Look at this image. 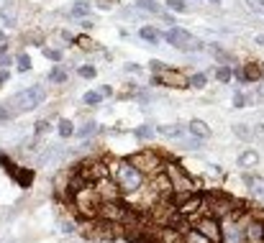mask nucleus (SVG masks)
<instances>
[{"label": "nucleus", "instance_id": "obj_26", "mask_svg": "<svg viewBox=\"0 0 264 243\" xmlns=\"http://www.w3.org/2000/svg\"><path fill=\"white\" fill-rule=\"evenodd\" d=\"M75 44H77L80 49H85V51H95V49H98V46H95V41L90 39V36H77Z\"/></svg>", "mask_w": 264, "mask_h": 243}, {"label": "nucleus", "instance_id": "obj_36", "mask_svg": "<svg viewBox=\"0 0 264 243\" xmlns=\"http://www.w3.org/2000/svg\"><path fill=\"white\" fill-rule=\"evenodd\" d=\"M136 136H139V138H151L154 136V128H151V125H141V128L136 131Z\"/></svg>", "mask_w": 264, "mask_h": 243}, {"label": "nucleus", "instance_id": "obj_23", "mask_svg": "<svg viewBox=\"0 0 264 243\" xmlns=\"http://www.w3.org/2000/svg\"><path fill=\"white\" fill-rule=\"evenodd\" d=\"M182 243H213V241H208L205 236H203V233H200V230H187L185 233V238H182Z\"/></svg>", "mask_w": 264, "mask_h": 243}, {"label": "nucleus", "instance_id": "obj_4", "mask_svg": "<svg viewBox=\"0 0 264 243\" xmlns=\"http://www.w3.org/2000/svg\"><path fill=\"white\" fill-rule=\"evenodd\" d=\"M162 39H165L167 44H172L175 49L180 51H187V54H198L203 51V41H198L193 33H187L185 29H177V26H172V29H167L165 33H162Z\"/></svg>", "mask_w": 264, "mask_h": 243}, {"label": "nucleus", "instance_id": "obj_22", "mask_svg": "<svg viewBox=\"0 0 264 243\" xmlns=\"http://www.w3.org/2000/svg\"><path fill=\"white\" fill-rule=\"evenodd\" d=\"M233 133H236L241 141H251V138H254V131L249 128L247 123H236V125H233Z\"/></svg>", "mask_w": 264, "mask_h": 243}, {"label": "nucleus", "instance_id": "obj_31", "mask_svg": "<svg viewBox=\"0 0 264 243\" xmlns=\"http://www.w3.org/2000/svg\"><path fill=\"white\" fill-rule=\"evenodd\" d=\"M0 18L5 21V26H16V13L11 8H0Z\"/></svg>", "mask_w": 264, "mask_h": 243}, {"label": "nucleus", "instance_id": "obj_47", "mask_svg": "<svg viewBox=\"0 0 264 243\" xmlns=\"http://www.w3.org/2000/svg\"><path fill=\"white\" fill-rule=\"evenodd\" d=\"M3 54H8V44H5V41L0 44V57H3Z\"/></svg>", "mask_w": 264, "mask_h": 243}, {"label": "nucleus", "instance_id": "obj_20", "mask_svg": "<svg viewBox=\"0 0 264 243\" xmlns=\"http://www.w3.org/2000/svg\"><path fill=\"white\" fill-rule=\"evenodd\" d=\"M57 131H59V136H62V138H69V136H75V123L67 121V118H62L59 125H57Z\"/></svg>", "mask_w": 264, "mask_h": 243}, {"label": "nucleus", "instance_id": "obj_2", "mask_svg": "<svg viewBox=\"0 0 264 243\" xmlns=\"http://www.w3.org/2000/svg\"><path fill=\"white\" fill-rule=\"evenodd\" d=\"M75 205L85 218H100L103 197H100L95 184H85V187H80V190H75Z\"/></svg>", "mask_w": 264, "mask_h": 243}, {"label": "nucleus", "instance_id": "obj_27", "mask_svg": "<svg viewBox=\"0 0 264 243\" xmlns=\"http://www.w3.org/2000/svg\"><path fill=\"white\" fill-rule=\"evenodd\" d=\"M208 85V75H203V72H195V75H190V87H205Z\"/></svg>", "mask_w": 264, "mask_h": 243}, {"label": "nucleus", "instance_id": "obj_25", "mask_svg": "<svg viewBox=\"0 0 264 243\" xmlns=\"http://www.w3.org/2000/svg\"><path fill=\"white\" fill-rule=\"evenodd\" d=\"M16 107L11 105V103H5V105H0V121H3V123H8V121H13L16 118Z\"/></svg>", "mask_w": 264, "mask_h": 243}, {"label": "nucleus", "instance_id": "obj_19", "mask_svg": "<svg viewBox=\"0 0 264 243\" xmlns=\"http://www.w3.org/2000/svg\"><path fill=\"white\" fill-rule=\"evenodd\" d=\"M49 79H51V82H57V85H65L67 82V69L62 64H54L51 72H49Z\"/></svg>", "mask_w": 264, "mask_h": 243}, {"label": "nucleus", "instance_id": "obj_15", "mask_svg": "<svg viewBox=\"0 0 264 243\" xmlns=\"http://www.w3.org/2000/svg\"><path fill=\"white\" fill-rule=\"evenodd\" d=\"M139 36H141V41L149 44V46H157V44L162 41V33L157 29H151V26H144V29L139 31Z\"/></svg>", "mask_w": 264, "mask_h": 243}, {"label": "nucleus", "instance_id": "obj_39", "mask_svg": "<svg viewBox=\"0 0 264 243\" xmlns=\"http://www.w3.org/2000/svg\"><path fill=\"white\" fill-rule=\"evenodd\" d=\"M11 61H13L11 54H3V57H0V69H8L11 67Z\"/></svg>", "mask_w": 264, "mask_h": 243}, {"label": "nucleus", "instance_id": "obj_41", "mask_svg": "<svg viewBox=\"0 0 264 243\" xmlns=\"http://www.w3.org/2000/svg\"><path fill=\"white\" fill-rule=\"evenodd\" d=\"M98 8H100V11H111L113 3H111V0H98Z\"/></svg>", "mask_w": 264, "mask_h": 243}, {"label": "nucleus", "instance_id": "obj_12", "mask_svg": "<svg viewBox=\"0 0 264 243\" xmlns=\"http://www.w3.org/2000/svg\"><path fill=\"white\" fill-rule=\"evenodd\" d=\"M187 133H193L195 138H211V125H208L205 121H200V118H193L187 123Z\"/></svg>", "mask_w": 264, "mask_h": 243}, {"label": "nucleus", "instance_id": "obj_45", "mask_svg": "<svg viewBox=\"0 0 264 243\" xmlns=\"http://www.w3.org/2000/svg\"><path fill=\"white\" fill-rule=\"evenodd\" d=\"M126 69H129L131 75H139V72H141V67H139V64H126Z\"/></svg>", "mask_w": 264, "mask_h": 243}, {"label": "nucleus", "instance_id": "obj_32", "mask_svg": "<svg viewBox=\"0 0 264 243\" xmlns=\"http://www.w3.org/2000/svg\"><path fill=\"white\" fill-rule=\"evenodd\" d=\"M90 13V3H75V5H72V15H80V18H82V15H87Z\"/></svg>", "mask_w": 264, "mask_h": 243}, {"label": "nucleus", "instance_id": "obj_17", "mask_svg": "<svg viewBox=\"0 0 264 243\" xmlns=\"http://www.w3.org/2000/svg\"><path fill=\"white\" fill-rule=\"evenodd\" d=\"M257 164H259V154H257V151H241V154H239V167L251 169Z\"/></svg>", "mask_w": 264, "mask_h": 243}, {"label": "nucleus", "instance_id": "obj_21", "mask_svg": "<svg viewBox=\"0 0 264 243\" xmlns=\"http://www.w3.org/2000/svg\"><path fill=\"white\" fill-rule=\"evenodd\" d=\"M215 79H218V82H221V85H226V82H231V79H233V69H231L229 64L218 67V69H215Z\"/></svg>", "mask_w": 264, "mask_h": 243}, {"label": "nucleus", "instance_id": "obj_13", "mask_svg": "<svg viewBox=\"0 0 264 243\" xmlns=\"http://www.w3.org/2000/svg\"><path fill=\"white\" fill-rule=\"evenodd\" d=\"M157 133H162L165 138H182V136H185V125H180V123L157 125Z\"/></svg>", "mask_w": 264, "mask_h": 243}, {"label": "nucleus", "instance_id": "obj_30", "mask_svg": "<svg viewBox=\"0 0 264 243\" xmlns=\"http://www.w3.org/2000/svg\"><path fill=\"white\" fill-rule=\"evenodd\" d=\"M77 75L82 77V79H93V77L98 75V72H95V67H93V64H82V67L77 69Z\"/></svg>", "mask_w": 264, "mask_h": 243}, {"label": "nucleus", "instance_id": "obj_14", "mask_svg": "<svg viewBox=\"0 0 264 243\" xmlns=\"http://www.w3.org/2000/svg\"><path fill=\"white\" fill-rule=\"evenodd\" d=\"M136 5H139L141 11L151 13V15H162V18L167 15V11H165V8H162V5L157 3V0H136Z\"/></svg>", "mask_w": 264, "mask_h": 243}, {"label": "nucleus", "instance_id": "obj_18", "mask_svg": "<svg viewBox=\"0 0 264 243\" xmlns=\"http://www.w3.org/2000/svg\"><path fill=\"white\" fill-rule=\"evenodd\" d=\"M95 133H98V123H93V121H90V123H85V125H80V128H75V136L77 138H90V136H95Z\"/></svg>", "mask_w": 264, "mask_h": 243}, {"label": "nucleus", "instance_id": "obj_49", "mask_svg": "<svg viewBox=\"0 0 264 243\" xmlns=\"http://www.w3.org/2000/svg\"><path fill=\"white\" fill-rule=\"evenodd\" d=\"M0 41H5V36H3V33H0Z\"/></svg>", "mask_w": 264, "mask_h": 243}, {"label": "nucleus", "instance_id": "obj_24", "mask_svg": "<svg viewBox=\"0 0 264 243\" xmlns=\"http://www.w3.org/2000/svg\"><path fill=\"white\" fill-rule=\"evenodd\" d=\"M11 174L18 179V184H21V187H29L31 179H33V174H31V172H23V169H13Z\"/></svg>", "mask_w": 264, "mask_h": 243}, {"label": "nucleus", "instance_id": "obj_16", "mask_svg": "<svg viewBox=\"0 0 264 243\" xmlns=\"http://www.w3.org/2000/svg\"><path fill=\"white\" fill-rule=\"evenodd\" d=\"M244 79L247 82H259V79L264 77V72H262V64H244Z\"/></svg>", "mask_w": 264, "mask_h": 243}, {"label": "nucleus", "instance_id": "obj_28", "mask_svg": "<svg viewBox=\"0 0 264 243\" xmlns=\"http://www.w3.org/2000/svg\"><path fill=\"white\" fill-rule=\"evenodd\" d=\"M167 11H172V13H187V3H185V0H167Z\"/></svg>", "mask_w": 264, "mask_h": 243}, {"label": "nucleus", "instance_id": "obj_1", "mask_svg": "<svg viewBox=\"0 0 264 243\" xmlns=\"http://www.w3.org/2000/svg\"><path fill=\"white\" fill-rule=\"evenodd\" d=\"M116 187H118V192H123V195L139 192L144 187V172L141 169H136L129 159L118 161L116 164Z\"/></svg>", "mask_w": 264, "mask_h": 243}, {"label": "nucleus", "instance_id": "obj_34", "mask_svg": "<svg viewBox=\"0 0 264 243\" xmlns=\"http://www.w3.org/2000/svg\"><path fill=\"white\" fill-rule=\"evenodd\" d=\"M44 57L47 59H51V61H62V51H57V49H49V46H44Z\"/></svg>", "mask_w": 264, "mask_h": 243}, {"label": "nucleus", "instance_id": "obj_37", "mask_svg": "<svg viewBox=\"0 0 264 243\" xmlns=\"http://www.w3.org/2000/svg\"><path fill=\"white\" fill-rule=\"evenodd\" d=\"M247 5L254 13H264V0H247Z\"/></svg>", "mask_w": 264, "mask_h": 243}, {"label": "nucleus", "instance_id": "obj_35", "mask_svg": "<svg viewBox=\"0 0 264 243\" xmlns=\"http://www.w3.org/2000/svg\"><path fill=\"white\" fill-rule=\"evenodd\" d=\"M247 103H249V97L244 95V92H236L233 95V107H247Z\"/></svg>", "mask_w": 264, "mask_h": 243}, {"label": "nucleus", "instance_id": "obj_50", "mask_svg": "<svg viewBox=\"0 0 264 243\" xmlns=\"http://www.w3.org/2000/svg\"><path fill=\"white\" fill-rule=\"evenodd\" d=\"M262 72H264V64H262Z\"/></svg>", "mask_w": 264, "mask_h": 243}, {"label": "nucleus", "instance_id": "obj_5", "mask_svg": "<svg viewBox=\"0 0 264 243\" xmlns=\"http://www.w3.org/2000/svg\"><path fill=\"white\" fill-rule=\"evenodd\" d=\"M165 174L169 179V184H172V192H177V195H190L193 192V179L187 177V172L182 169L180 164H165Z\"/></svg>", "mask_w": 264, "mask_h": 243}, {"label": "nucleus", "instance_id": "obj_38", "mask_svg": "<svg viewBox=\"0 0 264 243\" xmlns=\"http://www.w3.org/2000/svg\"><path fill=\"white\" fill-rule=\"evenodd\" d=\"M149 67H151V72H154V75H159V72L165 69V64H162L159 59H151V61H149Z\"/></svg>", "mask_w": 264, "mask_h": 243}, {"label": "nucleus", "instance_id": "obj_11", "mask_svg": "<svg viewBox=\"0 0 264 243\" xmlns=\"http://www.w3.org/2000/svg\"><path fill=\"white\" fill-rule=\"evenodd\" d=\"M241 236L247 243H264V226L257 220H247L241 223Z\"/></svg>", "mask_w": 264, "mask_h": 243}, {"label": "nucleus", "instance_id": "obj_6", "mask_svg": "<svg viewBox=\"0 0 264 243\" xmlns=\"http://www.w3.org/2000/svg\"><path fill=\"white\" fill-rule=\"evenodd\" d=\"M129 161L136 169H141L144 174H159L162 169H165V161L154 154V151H139V154H133Z\"/></svg>", "mask_w": 264, "mask_h": 243}, {"label": "nucleus", "instance_id": "obj_29", "mask_svg": "<svg viewBox=\"0 0 264 243\" xmlns=\"http://www.w3.org/2000/svg\"><path fill=\"white\" fill-rule=\"evenodd\" d=\"M16 67H18V72H29L31 69V57H29V54H18V57H16Z\"/></svg>", "mask_w": 264, "mask_h": 243}, {"label": "nucleus", "instance_id": "obj_43", "mask_svg": "<svg viewBox=\"0 0 264 243\" xmlns=\"http://www.w3.org/2000/svg\"><path fill=\"white\" fill-rule=\"evenodd\" d=\"M72 230H75V226H72L69 220H65V223H62V233H72Z\"/></svg>", "mask_w": 264, "mask_h": 243}, {"label": "nucleus", "instance_id": "obj_9", "mask_svg": "<svg viewBox=\"0 0 264 243\" xmlns=\"http://www.w3.org/2000/svg\"><path fill=\"white\" fill-rule=\"evenodd\" d=\"M203 202H205V197L203 195H195V192H190V195H180L177 197V215L180 218H190V215H195L200 208H203Z\"/></svg>", "mask_w": 264, "mask_h": 243}, {"label": "nucleus", "instance_id": "obj_40", "mask_svg": "<svg viewBox=\"0 0 264 243\" xmlns=\"http://www.w3.org/2000/svg\"><path fill=\"white\" fill-rule=\"evenodd\" d=\"M51 128V125L47 123V121H39V123H36V133H47Z\"/></svg>", "mask_w": 264, "mask_h": 243}, {"label": "nucleus", "instance_id": "obj_3", "mask_svg": "<svg viewBox=\"0 0 264 243\" xmlns=\"http://www.w3.org/2000/svg\"><path fill=\"white\" fill-rule=\"evenodd\" d=\"M44 100H47V90H44V85H31V87L21 90V92H16L11 97V105L16 107V113H31L39 105H44Z\"/></svg>", "mask_w": 264, "mask_h": 243}, {"label": "nucleus", "instance_id": "obj_42", "mask_svg": "<svg viewBox=\"0 0 264 243\" xmlns=\"http://www.w3.org/2000/svg\"><path fill=\"white\" fill-rule=\"evenodd\" d=\"M8 77H11V72H8V69H0V87L8 82Z\"/></svg>", "mask_w": 264, "mask_h": 243}, {"label": "nucleus", "instance_id": "obj_10", "mask_svg": "<svg viewBox=\"0 0 264 243\" xmlns=\"http://www.w3.org/2000/svg\"><path fill=\"white\" fill-rule=\"evenodd\" d=\"M231 197H226V195H211L208 197V208H211V213L208 215H213V218H226V215H231Z\"/></svg>", "mask_w": 264, "mask_h": 243}, {"label": "nucleus", "instance_id": "obj_33", "mask_svg": "<svg viewBox=\"0 0 264 243\" xmlns=\"http://www.w3.org/2000/svg\"><path fill=\"white\" fill-rule=\"evenodd\" d=\"M100 100H103V95L100 92H85V97H82L85 105H100Z\"/></svg>", "mask_w": 264, "mask_h": 243}, {"label": "nucleus", "instance_id": "obj_7", "mask_svg": "<svg viewBox=\"0 0 264 243\" xmlns=\"http://www.w3.org/2000/svg\"><path fill=\"white\" fill-rule=\"evenodd\" d=\"M151 85H167V87H175V90H185L190 87V77H185V72L180 69H162L159 75L151 77Z\"/></svg>", "mask_w": 264, "mask_h": 243}, {"label": "nucleus", "instance_id": "obj_8", "mask_svg": "<svg viewBox=\"0 0 264 243\" xmlns=\"http://www.w3.org/2000/svg\"><path fill=\"white\" fill-rule=\"evenodd\" d=\"M195 230H200L208 241H213V243H223V228H221V223H218V218H213V215L200 218L195 223Z\"/></svg>", "mask_w": 264, "mask_h": 243}, {"label": "nucleus", "instance_id": "obj_48", "mask_svg": "<svg viewBox=\"0 0 264 243\" xmlns=\"http://www.w3.org/2000/svg\"><path fill=\"white\" fill-rule=\"evenodd\" d=\"M211 3H213V5H218V3H221V0H211Z\"/></svg>", "mask_w": 264, "mask_h": 243}, {"label": "nucleus", "instance_id": "obj_46", "mask_svg": "<svg viewBox=\"0 0 264 243\" xmlns=\"http://www.w3.org/2000/svg\"><path fill=\"white\" fill-rule=\"evenodd\" d=\"M98 92H100V95H113V90H111V87H108V85H103V87H100V90H98Z\"/></svg>", "mask_w": 264, "mask_h": 243}, {"label": "nucleus", "instance_id": "obj_44", "mask_svg": "<svg viewBox=\"0 0 264 243\" xmlns=\"http://www.w3.org/2000/svg\"><path fill=\"white\" fill-rule=\"evenodd\" d=\"M254 136H259V138H264V123H259L257 128H254Z\"/></svg>", "mask_w": 264, "mask_h": 243}]
</instances>
